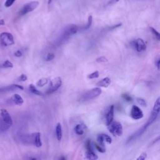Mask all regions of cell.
Instances as JSON below:
<instances>
[{
	"mask_svg": "<svg viewBox=\"0 0 160 160\" xmlns=\"http://www.w3.org/2000/svg\"><path fill=\"white\" fill-rule=\"evenodd\" d=\"M0 41L4 46H11L14 44V40L12 34L8 32H3L0 34Z\"/></svg>",
	"mask_w": 160,
	"mask_h": 160,
	"instance_id": "cell-6",
	"label": "cell"
},
{
	"mask_svg": "<svg viewBox=\"0 0 160 160\" xmlns=\"http://www.w3.org/2000/svg\"><path fill=\"white\" fill-rule=\"evenodd\" d=\"M55 56L53 53L52 52H49V53H48L46 58H45V60L46 61H51L54 58Z\"/></svg>",
	"mask_w": 160,
	"mask_h": 160,
	"instance_id": "cell-28",
	"label": "cell"
},
{
	"mask_svg": "<svg viewBox=\"0 0 160 160\" xmlns=\"http://www.w3.org/2000/svg\"><path fill=\"white\" fill-rule=\"evenodd\" d=\"M32 144L37 148H40L42 146L41 134L39 132H35L32 134Z\"/></svg>",
	"mask_w": 160,
	"mask_h": 160,
	"instance_id": "cell-12",
	"label": "cell"
},
{
	"mask_svg": "<svg viewBox=\"0 0 160 160\" xmlns=\"http://www.w3.org/2000/svg\"><path fill=\"white\" fill-rule=\"evenodd\" d=\"M86 128L85 124H78L74 127V132L78 135H82L84 133V129Z\"/></svg>",
	"mask_w": 160,
	"mask_h": 160,
	"instance_id": "cell-15",
	"label": "cell"
},
{
	"mask_svg": "<svg viewBox=\"0 0 160 160\" xmlns=\"http://www.w3.org/2000/svg\"><path fill=\"white\" fill-rule=\"evenodd\" d=\"M51 0H48V5H49L51 4Z\"/></svg>",
	"mask_w": 160,
	"mask_h": 160,
	"instance_id": "cell-40",
	"label": "cell"
},
{
	"mask_svg": "<svg viewBox=\"0 0 160 160\" xmlns=\"http://www.w3.org/2000/svg\"><path fill=\"white\" fill-rule=\"evenodd\" d=\"M94 145L95 148H96L99 152H102V153L105 152L106 149H105L104 146H101V145H100V144H97V143H94Z\"/></svg>",
	"mask_w": 160,
	"mask_h": 160,
	"instance_id": "cell-22",
	"label": "cell"
},
{
	"mask_svg": "<svg viewBox=\"0 0 160 160\" xmlns=\"http://www.w3.org/2000/svg\"><path fill=\"white\" fill-rule=\"evenodd\" d=\"M97 140H98V144L102 146H104V141L102 137V135L101 134H99L97 137Z\"/></svg>",
	"mask_w": 160,
	"mask_h": 160,
	"instance_id": "cell-29",
	"label": "cell"
},
{
	"mask_svg": "<svg viewBox=\"0 0 160 160\" xmlns=\"http://www.w3.org/2000/svg\"><path fill=\"white\" fill-rule=\"evenodd\" d=\"M131 44L134 48L136 49V51L138 52H142L146 49V45L145 42L141 38H138L132 41L131 42Z\"/></svg>",
	"mask_w": 160,
	"mask_h": 160,
	"instance_id": "cell-7",
	"label": "cell"
},
{
	"mask_svg": "<svg viewBox=\"0 0 160 160\" xmlns=\"http://www.w3.org/2000/svg\"><path fill=\"white\" fill-rule=\"evenodd\" d=\"M39 2L37 1H33L29 2L26 4H25L21 9L18 12V14L20 16H23L26 14L28 12H30L32 11H34L38 6H39Z\"/></svg>",
	"mask_w": 160,
	"mask_h": 160,
	"instance_id": "cell-5",
	"label": "cell"
},
{
	"mask_svg": "<svg viewBox=\"0 0 160 160\" xmlns=\"http://www.w3.org/2000/svg\"><path fill=\"white\" fill-rule=\"evenodd\" d=\"M96 61L98 62H108V59L105 56H100L96 59Z\"/></svg>",
	"mask_w": 160,
	"mask_h": 160,
	"instance_id": "cell-32",
	"label": "cell"
},
{
	"mask_svg": "<svg viewBox=\"0 0 160 160\" xmlns=\"http://www.w3.org/2000/svg\"><path fill=\"white\" fill-rule=\"evenodd\" d=\"M108 128L109 131L113 135L120 136L122 135L123 129L121 124L118 121H112L108 126Z\"/></svg>",
	"mask_w": 160,
	"mask_h": 160,
	"instance_id": "cell-3",
	"label": "cell"
},
{
	"mask_svg": "<svg viewBox=\"0 0 160 160\" xmlns=\"http://www.w3.org/2000/svg\"><path fill=\"white\" fill-rule=\"evenodd\" d=\"M86 148L87 151H93L92 148L91 147V141L89 139H88L86 142Z\"/></svg>",
	"mask_w": 160,
	"mask_h": 160,
	"instance_id": "cell-33",
	"label": "cell"
},
{
	"mask_svg": "<svg viewBox=\"0 0 160 160\" xmlns=\"http://www.w3.org/2000/svg\"><path fill=\"white\" fill-rule=\"evenodd\" d=\"M102 137L104 141V142H106L108 144H111L112 142V139L111 138L106 134H101Z\"/></svg>",
	"mask_w": 160,
	"mask_h": 160,
	"instance_id": "cell-24",
	"label": "cell"
},
{
	"mask_svg": "<svg viewBox=\"0 0 160 160\" xmlns=\"http://www.w3.org/2000/svg\"><path fill=\"white\" fill-rule=\"evenodd\" d=\"M130 116L133 119L138 120L141 119L143 117V112L138 106L134 105L132 106L131 109Z\"/></svg>",
	"mask_w": 160,
	"mask_h": 160,
	"instance_id": "cell-8",
	"label": "cell"
},
{
	"mask_svg": "<svg viewBox=\"0 0 160 160\" xmlns=\"http://www.w3.org/2000/svg\"><path fill=\"white\" fill-rule=\"evenodd\" d=\"M101 92H102V91L100 88H98V87L94 88L87 91L84 94H82V96L81 97L79 101L81 102H85V101L91 100V99H94V98H97L98 96H99L101 94Z\"/></svg>",
	"mask_w": 160,
	"mask_h": 160,
	"instance_id": "cell-2",
	"label": "cell"
},
{
	"mask_svg": "<svg viewBox=\"0 0 160 160\" xmlns=\"http://www.w3.org/2000/svg\"><path fill=\"white\" fill-rule=\"evenodd\" d=\"M137 102H138L139 104H140L142 106H146V102L145 101V100L141 98H138L136 99Z\"/></svg>",
	"mask_w": 160,
	"mask_h": 160,
	"instance_id": "cell-30",
	"label": "cell"
},
{
	"mask_svg": "<svg viewBox=\"0 0 160 160\" xmlns=\"http://www.w3.org/2000/svg\"><path fill=\"white\" fill-rule=\"evenodd\" d=\"M5 24V22L4 19H0V26H4Z\"/></svg>",
	"mask_w": 160,
	"mask_h": 160,
	"instance_id": "cell-38",
	"label": "cell"
},
{
	"mask_svg": "<svg viewBox=\"0 0 160 160\" xmlns=\"http://www.w3.org/2000/svg\"><path fill=\"white\" fill-rule=\"evenodd\" d=\"M92 17L91 15H90V16H89V17H88V22H87L86 26H85L83 29H89V28L91 27V24H92Z\"/></svg>",
	"mask_w": 160,
	"mask_h": 160,
	"instance_id": "cell-25",
	"label": "cell"
},
{
	"mask_svg": "<svg viewBox=\"0 0 160 160\" xmlns=\"http://www.w3.org/2000/svg\"><path fill=\"white\" fill-rule=\"evenodd\" d=\"M122 98L125 101H128V102H131V101H132V98L130 95L128 94L127 93L122 94Z\"/></svg>",
	"mask_w": 160,
	"mask_h": 160,
	"instance_id": "cell-27",
	"label": "cell"
},
{
	"mask_svg": "<svg viewBox=\"0 0 160 160\" xmlns=\"http://www.w3.org/2000/svg\"><path fill=\"white\" fill-rule=\"evenodd\" d=\"M114 111V106L112 104L109 107V109L106 115V124L107 126H108L113 121Z\"/></svg>",
	"mask_w": 160,
	"mask_h": 160,
	"instance_id": "cell-10",
	"label": "cell"
},
{
	"mask_svg": "<svg viewBox=\"0 0 160 160\" xmlns=\"http://www.w3.org/2000/svg\"><path fill=\"white\" fill-rule=\"evenodd\" d=\"M56 138L58 141L61 140L62 136V131L61 124L59 122L58 123L56 126Z\"/></svg>",
	"mask_w": 160,
	"mask_h": 160,
	"instance_id": "cell-16",
	"label": "cell"
},
{
	"mask_svg": "<svg viewBox=\"0 0 160 160\" xmlns=\"http://www.w3.org/2000/svg\"><path fill=\"white\" fill-rule=\"evenodd\" d=\"M14 55L16 57L19 58V57H21V56H22V52H21V50H17L16 52H14Z\"/></svg>",
	"mask_w": 160,
	"mask_h": 160,
	"instance_id": "cell-36",
	"label": "cell"
},
{
	"mask_svg": "<svg viewBox=\"0 0 160 160\" xmlns=\"http://www.w3.org/2000/svg\"><path fill=\"white\" fill-rule=\"evenodd\" d=\"M11 126H10L9 124L6 123L5 122H4L1 119H0V131L1 132H4L6 131L8 129H9V128Z\"/></svg>",
	"mask_w": 160,
	"mask_h": 160,
	"instance_id": "cell-18",
	"label": "cell"
},
{
	"mask_svg": "<svg viewBox=\"0 0 160 160\" xmlns=\"http://www.w3.org/2000/svg\"><path fill=\"white\" fill-rule=\"evenodd\" d=\"M99 73L98 71H96L89 74L88 75V78L89 79H95V78H98L99 77Z\"/></svg>",
	"mask_w": 160,
	"mask_h": 160,
	"instance_id": "cell-23",
	"label": "cell"
},
{
	"mask_svg": "<svg viewBox=\"0 0 160 160\" xmlns=\"http://www.w3.org/2000/svg\"><path fill=\"white\" fill-rule=\"evenodd\" d=\"M11 101L14 104H15L16 105H19V106L22 105L24 102V100H23L22 98L18 94H14L11 97Z\"/></svg>",
	"mask_w": 160,
	"mask_h": 160,
	"instance_id": "cell-13",
	"label": "cell"
},
{
	"mask_svg": "<svg viewBox=\"0 0 160 160\" xmlns=\"http://www.w3.org/2000/svg\"><path fill=\"white\" fill-rule=\"evenodd\" d=\"M79 30V27L75 24H70L65 28L62 33L60 36L58 42H63L64 41L68 39L69 37L74 34H76Z\"/></svg>",
	"mask_w": 160,
	"mask_h": 160,
	"instance_id": "cell-1",
	"label": "cell"
},
{
	"mask_svg": "<svg viewBox=\"0 0 160 160\" xmlns=\"http://www.w3.org/2000/svg\"><path fill=\"white\" fill-rule=\"evenodd\" d=\"M0 111H1V119L6 123L9 124L10 126H12V119L9 113L8 112V111L6 109H1L0 110Z\"/></svg>",
	"mask_w": 160,
	"mask_h": 160,
	"instance_id": "cell-9",
	"label": "cell"
},
{
	"mask_svg": "<svg viewBox=\"0 0 160 160\" xmlns=\"http://www.w3.org/2000/svg\"><path fill=\"white\" fill-rule=\"evenodd\" d=\"M146 158H147V154H146V152H144L141 153L136 159L137 160H144Z\"/></svg>",
	"mask_w": 160,
	"mask_h": 160,
	"instance_id": "cell-34",
	"label": "cell"
},
{
	"mask_svg": "<svg viewBox=\"0 0 160 160\" xmlns=\"http://www.w3.org/2000/svg\"><path fill=\"white\" fill-rule=\"evenodd\" d=\"M66 158L65 157H61L59 158V159H63V160H65Z\"/></svg>",
	"mask_w": 160,
	"mask_h": 160,
	"instance_id": "cell-39",
	"label": "cell"
},
{
	"mask_svg": "<svg viewBox=\"0 0 160 160\" xmlns=\"http://www.w3.org/2000/svg\"><path fill=\"white\" fill-rule=\"evenodd\" d=\"M115 2H118L119 0H114Z\"/></svg>",
	"mask_w": 160,
	"mask_h": 160,
	"instance_id": "cell-41",
	"label": "cell"
},
{
	"mask_svg": "<svg viewBox=\"0 0 160 160\" xmlns=\"http://www.w3.org/2000/svg\"><path fill=\"white\" fill-rule=\"evenodd\" d=\"M62 84V79L60 77H56L51 80L49 86L46 91V94H51L55 91H56Z\"/></svg>",
	"mask_w": 160,
	"mask_h": 160,
	"instance_id": "cell-4",
	"label": "cell"
},
{
	"mask_svg": "<svg viewBox=\"0 0 160 160\" xmlns=\"http://www.w3.org/2000/svg\"><path fill=\"white\" fill-rule=\"evenodd\" d=\"M12 67H13L12 63L9 60H6L2 64V68H12Z\"/></svg>",
	"mask_w": 160,
	"mask_h": 160,
	"instance_id": "cell-21",
	"label": "cell"
},
{
	"mask_svg": "<svg viewBox=\"0 0 160 160\" xmlns=\"http://www.w3.org/2000/svg\"><path fill=\"white\" fill-rule=\"evenodd\" d=\"M15 1L16 0H6L4 2V6L6 8H9L14 4Z\"/></svg>",
	"mask_w": 160,
	"mask_h": 160,
	"instance_id": "cell-31",
	"label": "cell"
},
{
	"mask_svg": "<svg viewBox=\"0 0 160 160\" xmlns=\"http://www.w3.org/2000/svg\"><path fill=\"white\" fill-rule=\"evenodd\" d=\"M159 63H160V59L159 58H158V59L155 60V65L157 67L158 70H159Z\"/></svg>",
	"mask_w": 160,
	"mask_h": 160,
	"instance_id": "cell-37",
	"label": "cell"
},
{
	"mask_svg": "<svg viewBox=\"0 0 160 160\" xmlns=\"http://www.w3.org/2000/svg\"><path fill=\"white\" fill-rule=\"evenodd\" d=\"M150 30L151 31V32L154 34V36L156 37V38L158 40H159L160 39V34H159V33L154 28H153L152 27H150Z\"/></svg>",
	"mask_w": 160,
	"mask_h": 160,
	"instance_id": "cell-26",
	"label": "cell"
},
{
	"mask_svg": "<svg viewBox=\"0 0 160 160\" xmlns=\"http://www.w3.org/2000/svg\"><path fill=\"white\" fill-rule=\"evenodd\" d=\"M111 84V79L110 78L106 77L99 81L97 82L96 85L99 87H102V88H107Z\"/></svg>",
	"mask_w": 160,
	"mask_h": 160,
	"instance_id": "cell-14",
	"label": "cell"
},
{
	"mask_svg": "<svg viewBox=\"0 0 160 160\" xmlns=\"http://www.w3.org/2000/svg\"><path fill=\"white\" fill-rule=\"evenodd\" d=\"M16 89L23 90L24 88L21 85L13 84H11L9 86H5V87L0 88V92H8V91H14Z\"/></svg>",
	"mask_w": 160,
	"mask_h": 160,
	"instance_id": "cell-11",
	"label": "cell"
},
{
	"mask_svg": "<svg viewBox=\"0 0 160 160\" xmlns=\"http://www.w3.org/2000/svg\"><path fill=\"white\" fill-rule=\"evenodd\" d=\"M86 159L90 160H96L98 158V156L93 151H87L86 152Z\"/></svg>",
	"mask_w": 160,
	"mask_h": 160,
	"instance_id": "cell-17",
	"label": "cell"
},
{
	"mask_svg": "<svg viewBox=\"0 0 160 160\" xmlns=\"http://www.w3.org/2000/svg\"><path fill=\"white\" fill-rule=\"evenodd\" d=\"M48 82V78H41L38 81L36 82V85L38 87H42L45 84H46Z\"/></svg>",
	"mask_w": 160,
	"mask_h": 160,
	"instance_id": "cell-20",
	"label": "cell"
},
{
	"mask_svg": "<svg viewBox=\"0 0 160 160\" xmlns=\"http://www.w3.org/2000/svg\"><path fill=\"white\" fill-rule=\"evenodd\" d=\"M29 91H30L32 94H35V95H38V96L42 95V92H41V91H39V90H38L37 88H36L32 84H29Z\"/></svg>",
	"mask_w": 160,
	"mask_h": 160,
	"instance_id": "cell-19",
	"label": "cell"
},
{
	"mask_svg": "<svg viewBox=\"0 0 160 160\" xmlns=\"http://www.w3.org/2000/svg\"><path fill=\"white\" fill-rule=\"evenodd\" d=\"M19 81H26L27 79H28V77L26 76V74H22L18 78Z\"/></svg>",
	"mask_w": 160,
	"mask_h": 160,
	"instance_id": "cell-35",
	"label": "cell"
}]
</instances>
